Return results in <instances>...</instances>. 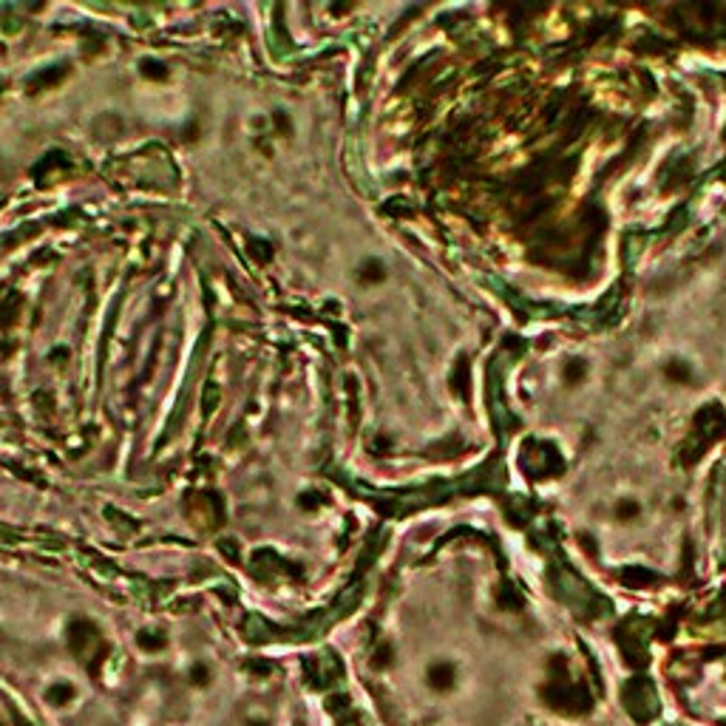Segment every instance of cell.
<instances>
[{"label": "cell", "mask_w": 726, "mask_h": 726, "mask_svg": "<svg viewBox=\"0 0 726 726\" xmlns=\"http://www.w3.org/2000/svg\"><path fill=\"white\" fill-rule=\"evenodd\" d=\"M542 698L548 701V706H554L557 712L565 715H582L590 709V701L585 698V692L573 689L565 678L562 681H551L548 686H542Z\"/></svg>", "instance_id": "6da1fadb"}, {"label": "cell", "mask_w": 726, "mask_h": 726, "mask_svg": "<svg viewBox=\"0 0 726 726\" xmlns=\"http://www.w3.org/2000/svg\"><path fill=\"white\" fill-rule=\"evenodd\" d=\"M426 678H429V686H432V689L448 692V689L454 686V681H457V670H454V664L440 661V664H432V667H429Z\"/></svg>", "instance_id": "7a4b0ae2"}, {"label": "cell", "mask_w": 726, "mask_h": 726, "mask_svg": "<svg viewBox=\"0 0 726 726\" xmlns=\"http://www.w3.org/2000/svg\"><path fill=\"white\" fill-rule=\"evenodd\" d=\"M386 278V267L381 264V261H367L360 267V273H357V281L360 284H378V281H383Z\"/></svg>", "instance_id": "3957f363"}, {"label": "cell", "mask_w": 726, "mask_h": 726, "mask_svg": "<svg viewBox=\"0 0 726 726\" xmlns=\"http://www.w3.org/2000/svg\"><path fill=\"white\" fill-rule=\"evenodd\" d=\"M664 372H667L670 381H678V383H686V381L692 378V372H689V367H686L684 360H670L667 367H664Z\"/></svg>", "instance_id": "277c9868"}, {"label": "cell", "mask_w": 726, "mask_h": 726, "mask_svg": "<svg viewBox=\"0 0 726 726\" xmlns=\"http://www.w3.org/2000/svg\"><path fill=\"white\" fill-rule=\"evenodd\" d=\"M142 74H145V77H153V80H165V77H167L165 66H162V63H153V60H145V63H142Z\"/></svg>", "instance_id": "5b68a950"}, {"label": "cell", "mask_w": 726, "mask_h": 726, "mask_svg": "<svg viewBox=\"0 0 726 726\" xmlns=\"http://www.w3.org/2000/svg\"><path fill=\"white\" fill-rule=\"evenodd\" d=\"M638 502H621L619 508H616V513H619V519H630V516H638Z\"/></svg>", "instance_id": "8992f818"}, {"label": "cell", "mask_w": 726, "mask_h": 726, "mask_svg": "<svg viewBox=\"0 0 726 726\" xmlns=\"http://www.w3.org/2000/svg\"><path fill=\"white\" fill-rule=\"evenodd\" d=\"M139 644L145 650H159V647H165V638H148V633H139Z\"/></svg>", "instance_id": "52a82bcc"}, {"label": "cell", "mask_w": 726, "mask_h": 726, "mask_svg": "<svg viewBox=\"0 0 726 726\" xmlns=\"http://www.w3.org/2000/svg\"><path fill=\"white\" fill-rule=\"evenodd\" d=\"M582 372H585V367H582V360H571V367L565 369V378H568V381H576V378H579Z\"/></svg>", "instance_id": "ba28073f"}, {"label": "cell", "mask_w": 726, "mask_h": 726, "mask_svg": "<svg viewBox=\"0 0 726 726\" xmlns=\"http://www.w3.org/2000/svg\"><path fill=\"white\" fill-rule=\"evenodd\" d=\"M718 726H726V720H718Z\"/></svg>", "instance_id": "9c48e42d"}]
</instances>
